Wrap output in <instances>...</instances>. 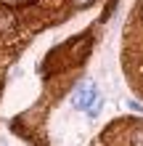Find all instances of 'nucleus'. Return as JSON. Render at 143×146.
<instances>
[{
    "mask_svg": "<svg viewBox=\"0 0 143 146\" xmlns=\"http://www.w3.org/2000/svg\"><path fill=\"white\" fill-rule=\"evenodd\" d=\"M72 3H74V5H77V8H82V5H88V3H90V0H72Z\"/></svg>",
    "mask_w": 143,
    "mask_h": 146,
    "instance_id": "obj_3",
    "label": "nucleus"
},
{
    "mask_svg": "<svg viewBox=\"0 0 143 146\" xmlns=\"http://www.w3.org/2000/svg\"><path fill=\"white\" fill-rule=\"evenodd\" d=\"M13 24H16L13 13L8 11V8H3V5H0V35H5V32H11V29H13Z\"/></svg>",
    "mask_w": 143,
    "mask_h": 146,
    "instance_id": "obj_2",
    "label": "nucleus"
},
{
    "mask_svg": "<svg viewBox=\"0 0 143 146\" xmlns=\"http://www.w3.org/2000/svg\"><path fill=\"white\" fill-rule=\"evenodd\" d=\"M93 101H96V88L93 85H80L77 88V93H74V106H93Z\"/></svg>",
    "mask_w": 143,
    "mask_h": 146,
    "instance_id": "obj_1",
    "label": "nucleus"
}]
</instances>
